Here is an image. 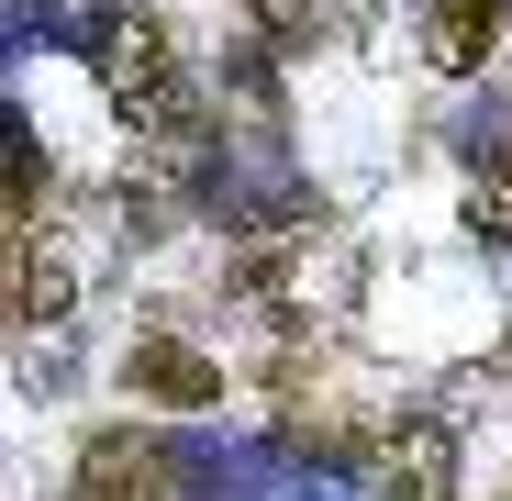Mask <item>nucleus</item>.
<instances>
[{
  "instance_id": "obj_1",
  "label": "nucleus",
  "mask_w": 512,
  "mask_h": 501,
  "mask_svg": "<svg viewBox=\"0 0 512 501\" xmlns=\"http://www.w3.org/2000/svg\"><path fill=\"white\" fill-rule=\"evenodd\" d=\"M90 56H101V90L123 101V123H134V112H156L167 90H179V45H167V23H156V12H112Z\"/></svg>"
},
{
  "instance_id": "obj_2",
  "label": "nucleus",
  "mask_w": 512,
  "mask_h": 501,
  "mask_svg": "<svg viewBox=\"0 0 512 501\" xmlns=\"http://www.w3.org/2000/svg\"><path fill=\"white\" fill-rule=\"evenodd\" d=\"M123 379H134V401H156V412H212V401H223V368L190 346V334H134V346H123Z\"/></svg>"
},
{
  "instance_id": "obj_3",
  "label": "nucleus",
  "mask_w": 512,
  "mask_h": 501,
  "mask_svg": "<svg viewBox=\"0 0 512 501\" xmlns=\"http://www.w3.org/2000/svg\"><path fill=\"white\" fill-rule=\"evenodd\" d=\"M501 34H512V0H435V12H423V67L435 78H479L501 56Z\"/></svg>"
},
{
  "instance_id": "obj_4",
  "label": "nucleus",
  "mask_w": 512,
  "mask_h": 501,
  "mask_svg": "<svg viewBox=\"0 0 512 501\" xmlns=\"http://www.w3.org/2000/svg\"><path fill=\"white\" fill-rule=\"evenodd\" d=\"M78 490H90V501H167V457H156L145 435H90Z\"/></svg>"
},
{
  "instance_id": "obj_5",
  "label": "nucleus",
  "mask_w": 512,
  "mask_h": 501,
  "mask_svg": "<svg viewBox=\"0 0 512 501\" xmlns=\"http://www.w3.org/2000/svg\"><path fill=\"white\" fill-rule=\"evenodd\" d=\"M390 501H457V435L446 424H401L390 435Z\"/></svg>"
},
{
  "instance_id": "obj_6",
  "label": "nucleus",
  "mask_w": 512,
  "mask_h": 501,
  "mask_svg": "<svg viewBox=\"0 0 512 501\" xmlns=\"http://www.w3.org/2000/svg\"><path fill=\"white\" fill-rule=\"evenodd\" d=\"M78 301V257H67V245H12V323H56Z\"/></svg>"
},
{
  "instance_id": "obj_7",
  "label": "nucleus",
  "mask_w": 512,
  "mask_h": 501,
  "mask_svg": "<svg viewBox=\"0 0 512 501\" xmlns=\"http://www.w3.org/2000/svg\"><path fill=\"white\" fill-rule=\"evenodd\" d=\"M34 201H45V156H34V134L12 123V223H34Z\"/></svg>"
},
{
  "instance_id": "obj_8",
  "label": "nucleus",
  "mask_w": 512,
  "mask_h": 501,
  "mask_svg": "<svg viewBox=\"0 0 512 501\" xmlns=\"http://www.w3.org/2000/svg\"><path fill=\"white\" fill-rule=\"evenodd\" d=\"M468 223H479L490 245H512V179H479V201H468Z\"/></svg>"
},
{
  "instance_id": "obj_9",
  "label": "nucleus",
  "mask_w": 512,
  "mask_h": 501,
  "mask_svg": "<svg viewBox=\"0 0 512 501\" xmlns=\"http://www.w3.org/2000/svg\"><path fill=\"white\" fill-rule=\"evenodd\" d=\"M490 368H501V379H512V323H501V357H490Z\"/></svg>"
}]
</instances>
